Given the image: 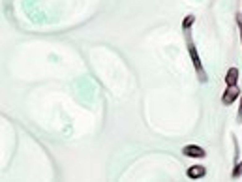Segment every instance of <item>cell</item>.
I'll return each instance as SVG.
<instances>
[{
    "instance_id": "6da1fadb",
    "label": "cell",
    "mask_w": 242,
    "mask_h": 182,
    "mask_svg": "<svg viewBox=\"0 0 242 182\" xmlns=\"http://www.w3.org/2000/svg\"><path fill=\"white\" fill-rule=\"evenodd\" d=\"M186 41H188V51H190V56H191V62H193V68H195V73H197V79L201 83H207L208 77H207V72H205V68L201 64V58H199V53L195 49V45H193L191 41V30H186Z\"/></svg>"
},
{
    "instance_id": "7a4b0ae2",
    "label": "cell",
    "mask_w": 242,
    "mask_h": 182,
    "mask_svg": "<svg viewBox=\"0 0 242 182\" xmlns=\"http://www.w3.org/2000/svg\"><path fill=\"white\" fill-rule=\"evenodd\" d=\"M238 96H240V88H238V85H227L225 92H223V96H222V103H223V105H231Z\"/></svg>"
},
{
    "instance_id": "3957f363",
    "label": "cell",
    "mask_w": 242,
    "mask_h": 182,
    "mask_svg": "<svg viewBox=\"0 0 242 182\" xmlns=\"http://www.w3.org/2000/svg\"><path fill=\"white\" fill-rule=\"evenodd\" d=\"M182 154L186 156V158H205L207 156V150L203 148V147H199V145H186L184 148H182Z\"/></svg>"
},
{
    "instance_id": "277c9868",
    "label": "cell",
    "mask_w": 242,
    "mask_h": 182,
    "mask_svg": "<svg viewBox=\"0 0 242 182\" xmlns=\"http://www.w3.org/2000/svg\"><path fill=\"white\" fill-rule=\"evenodd\" d=\"M186 175L191 180H199V178H203L207 175V169H205V165H191V167H188Z\"/></svg>"
},
{
    "instance_id": "5b68a950",
    "label": "cell",
    "mask_w": 242,
    "mask_h": 182,
    "mask_svg": "<svg viewBox=\"0 0 242 182\" xmlns=\"http://www.w3.org/2000/svg\"><path fill=\"white\" fill-rule=\"evenodd\" d=\"M238 83V68H229L225 73V85H236Z\"/></svg>"
},
{
    "instance_id": "8992f818",
    "label": "cell",
    "mask_w": 242,
    "mask_h": 182,
    "mask_svg": "<svg viewBox=\"0 0 242 182\" xmlns=\"http://www.w3.org/2000/svg\"><path fill=\"white\" fill-rule=\"evenodd\" d=\"M195 23V15H186L184 21H182V30H191V25Z\"/></svg>"
},
{
    "instance_id": "52a82bcc",
    "label": "cell",
    "mask_w": 242,
    "mask_h": 182,
    "mask_svg": "<svg viewBox=\"0 0 242 182\" xmlns=\"http://www.w3.org/2000/svg\"><path fill=\"white\" fill-rule=\"evenodd\" d=\"M231 176H233V178H238V176H242V162H236V167L233 169Z\"/></svg>"
},
{
    "instance_id": "ba28073f",
    "label": "cell",
    "mask_w": 242,
    "mask_h": 182,
    "mask_svg": "<svg viewBox=\"0 0 242 182\" xmlns=\"http://www.w3.org/2000/svg\"><path fill=\"white\" fill-rule=\"evenodd\" d=\"M236 122H242V98H240V105H238V113H236Z\"/></svg>"
},
{
    "instance_id": "9c48e42d",
    "label": "cell",
    "mask_w": 242,
    "mask_h": 182,
    "mask_svg": "<svg viewBox=\"0 0 242 182\" xmlns=\"http://www.w3.org/2000/svg\"><path fill=\"white\" fill-rule=\"evenodd\" d=\"M236 23H238V28H240V41H242V15H236Z\"/></svg>"
}]
</instances>
